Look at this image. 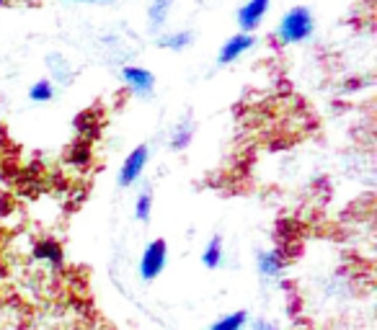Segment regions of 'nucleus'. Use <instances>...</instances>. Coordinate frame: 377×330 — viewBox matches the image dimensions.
I'll use <instances>...</instances> for the list:
<instances>
[{"mask_svg":"<svg viewBox=\"0 0 377 330\" xmlns=\"http://www.w3.org/2000/svg\"><path fill=\"white\" fill-rule=\"evenodd\" d=\"M171 3H173V0H153V3H150L147 16H150L153 26L165 24V18H168V13H171Z\"/></svg>","mask_w":377,"mask_h":330,"instance_id":"11","label":"nucleus"},{"mask_svg":"<svg viewBox=\"0 0 377 330\" xmlns=\"http://www.w3.org/2000/svg\"><path fill=\"white\" fill-rule=\"evenodd\" d=\"M246 320H249V315L240 310V313L228 315V317H223V320H217L209 330H243Z\"/></svg>","mask_w":377,"mask_h":330,"instance_id":"13","label":"nucleus"},{"mask_svg":"<svg viewBox=\"0 0 377 330\" xmlns=\"http://www.w3.org/2000/svg\"><path fill=\"white\" fill-rule=\"evenodd\" d=\"M150 214H153V194H150V191H142V194L138 196V202H135V220L147 222Z\"/></svg>","mask_w":377,"mask_h":330,"instance_id":"12","label":"nucleus"},{"mask_svg":"<svg viewBox=\"0 0 377 330\" xmlns=\"http://www.w3.org/2000/svg\"><path fill=\"white\" fill-rule=\"evenodd\" d=\"M191 137H194V127L191 124H181L171 137V147L173 150H184V147L191 144Z\"/></svg>","mask_w":377,"mask_h":330,"instance_id":"14","label":"nucleus"},{"mask_svg":"<svg viewBox=\"0 0 377 330\" xmlns=\"http://www.w3.org/2000/svg\"><path fill=\"white\" fill-rule=\"evenodd\" d=\"M165 258H168V246L163 237H158L153 243H147L142 261H140V276L145 281H153L158 273L165 269Z\"/></svg>","mask_w":377,"mask_h":330,"instance_id":"2","label":"nucleus"},{"mask_svg":"<svg viewBox=\"0 0 377 330\" xmlns=\"http://www.w3.org/2000/svg\"><path fill=\"white\" fill-rule=\"evenodd\" d=\"M3 3H6V0H0V6H3Z\"/></svg>","mask_w":377,"mask_h":330,"instance_id":"17","label":"nucleus"},{"mask_svg":"<svg viewBox=\"0 0 377 330\" xmlns=\"http://www.w3.org/2000/svg\"><path fill=\"white\" fill-rule=\"evenodd\" d=\"M191 39H194V36H191V31H179V34H168V36H163V39H161V47H163V50H173V52H181V50H186L188 44H191Z\"/></svg>","mask_w":377,"mask_h":330,"instance_id":"10","label":"nucleus"},{"mask_svg":"<svg viewBox=\"0 0 377 330\" xmlns=\"http://www.w3.org/2000/svg\"><path fill=\"white\" fill-rule=\"evenodd\" d=\"M202 263H205L207 269H217L220 263H223V237L214 235L209 240V246L205 248V253H202Z\"/></svg>","mask_w":377,"mask_h":330,"instance_id":"8","label":"nucleus"},{"mask_svg":"<svg viewBox=\"0 0 377 330\" xmlns=\"http://www.w3.org/2000/svg\"><path fill=\"white\" fill-rule=\"evenodd\" d=\"M316 31V21H313V13L305 6H295L282 16L279 26H276V36L282 39L284 44H300L305 39H310Z\"/></svg>","mask_w":377,"mask_h":330,"instance_id":"1","label":"nucleus"},{"mask_svg":"<svg viewBox=\"0 0 377 330\" xmlns=\"http://www.w3.org/2000/svg\"><path fill=\"white\" fill-rule=\"evenodd\" d=\"M282 255L279 250H266V253H258V271L264 273V276H276V273L282 271Z\"/></svg>","mask_w":377,"mask_h":330,"instance_id":"7","label":"nucleus"},{"mask_svg":"<svg viewBox=\"0 0 377 330\" xmlns=\"http://www.w3.org/2000/svg\"><path fill=\"white\" fill-rule=\"evenodd\" d=\"M121 77H124V83H127V88L132 93L150 96L155 91V75L145 68H135V65H132V68H124L121 70Z\"/></svg>","mask_w":377,"mask_h":330,"instance_id":"6","label":"nucleus"},{"mask_svg":"<svg viewBox=\"0 0 377 330\" xmlns=\"http://www.w3.org/2000/svg\"><path fill=\"white\" fill-rule=\"evenodd\" d=\"M147 160H150V150H147V144H138L132 153L124 158L119 168V186H132L135 181H140L142 176V170H145Z\"/></svg>","mask_w":377,"mask_h":330,"instance_id":"3","label":"nucleus"},{"mask_svg":"<svg viewBox=\"0 0 377 330\" xmlns=\"http://www.w3.org/2000/svg\"><path fill=\"white\" fill-rule=\"evenodd\" d=\"M256 330H274L272 325H266V322H256Z\"/></svg>","mask_w":377,"mask_h":330,"instance_id":"16","label":"nucleus"},{"mask_svg":"<svg viewBox=\"0 0 377 330\" xmlns=\"http://www.w3.org/2000/svg\"><path fill=\"white\" fill-rule=\"evenodd\" d=\"M29 98L34 103H47L54 98V88H52L50 80H36V83L29 88Z\"/></svg>","mask_w":377,"mask_h":330,"instance_id":"9","label":"nucleus"},{"mask_svg":"<svg viewBox=\"0 0 377 330\" xmlns=\"http://www.w3.org/2000/svg\"><path fill=\"white\" fill-rule=\"evenodd\" d=\"M73 3H112V0H73Z\"/></svg>","mask_w":377,"mask_h":330,"instance_id":"15","label":"nucleus"},{"mask_svg":"<svg viewBox=\"0 0 377 330\" xmlns=\"http://www.w3.org/2000/svg\"><path fill=\"white\" fill-rule=\"evenodd\" d=\"M253 44H256V36L253 34H246V31H240V34L230 36L228 42L220 47V54H217V65L225 68V65H232L235 59H240L246 52L253 50Z\"/></svg>","mask_w":377,"mask_h":330,"instance_id":"4","label":"nucleus"},{"mask_svg":"<svg viewBox=\"0 0 377 330\" xmlns=\"http://www.w3.org/2000/svg\"><path fill=\"white\" fill-rule=\"evenodd\" d=\"M269 6H272V0H249V3L238 10L240 31L251 34L253 29H258V24H261V21H264V16L269 13Z\"/></svg>","mask_w":377,"mask_h":330,"instance_id":"5","label":"nucleus"}]
</instances>
